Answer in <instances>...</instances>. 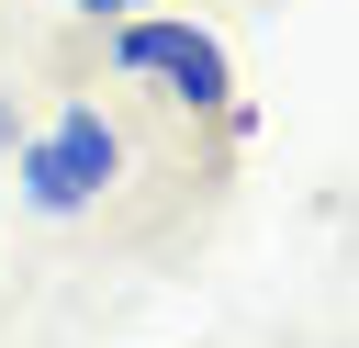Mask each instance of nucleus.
<instances>
[{
    "mask_svg": "<svg viewBox=\"0 0 359 348\" xmlns=\"http://www.w3.org/2000/svg\"><path fill=\"white\" fill-rule=\"evenodd\" d=\"M112 67H123V79H157V90L191 101V112H224V101H236L224 45H213L202 22H168V11H123V22H112Z\"/></svg>",
    "mask_w": 359,
    "mask_h": 348,
    "instance_id": "nucleus-2",
    "label": "nucleus"
},
{
    "mask_svg": "<svg viewBox=\"0 0 359 348\" xmlns=\"http://www.w3.org/2000/svg\"><path fill=\"white\" fill-rule=\"evenodd\" d=\"M56 11H90V22H123V11H146V0H56Z\"/></svg>",
    "mask_w": 359,
    "mask_h": 348,
    "instance_id": "nucleus-3",
    "label": "nucleus"
},
{
    "mask_svg": "<svg viewBox=\"0 0 359 348\" xmlns=\"http://www.w3.org/2000/svg\"><path fill=\"white\" fill-rule=\"evenodd\" d=\"M0 146H22V112H11V101H0Z\"/></svg>",
    "mask_w": 359,
    "mask_h": 348,
    "instance_id": "nucleus-4",
    "label": "nucleus"
},
{
    "mask_svg": "<svg viewBox=\"0 0 359 348\" xmlns=\"http://www.w3.org/2000/svg\"><path fill=\"white\" fill-rule=\"evenodd\" d=\"M112 168H123V135L101 123V101H67L45 135H22V146H11V180H22V202H34L45 225L90 213V202L112 191Z\"/></svg>",
    "mask_w": 359,
    "mask_h": 348,
    "instance_id": "nucleus-1",
    "label": "nucleus"
}]
</instances>
